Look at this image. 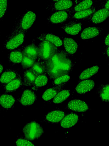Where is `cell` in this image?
Returning a JSON list of instances; mask_svg holds the SVG:
<instances>
[{
  "label": "cell",
  "instance_id": "52a82bcc",
  "mask_svg": "<svg viewBox=\"0 0 109 146\" xmlns=\"http://www.w3.org/2000/svg\"><path fill=\"white\" fill-rule=\"evenodd\" d=\"M109 10L104 8H99L94 13L82 21H89L94 24L101 23L106 20L109 17Z\"/></svg>",
  "mask_w": 109,
  "mask_h": 146
},
{
  "label": "cell",
  "instance_id": "603a6c76",
  "mask_svg": "<svg viewBox=\"0 0 109 146\" xmlns=\"http://www.w3.org/2000/svg\"><path fill=\"white\" fill-rule=\"evenodd\" d=\"M23 56L22 49L17 48L12 50L9 53V60L13 64H19L21 62Z\"/></svg>",
  "mask_w": 109,
  "mask_h": 146
},
{
  "label": "cell",
  "instance_id": "d590c367",
  "mask_svg": "<svg viewBox=\"0 0 109 146\" xmlns=\"http://www.w3.org/2000/svg\"><path fill=\"white\" fill-rule=\"evenodd\" d=\"M109 0H106L104 2L101 4L99 8H104L109 10Z\"/></svg>",
  "mask_w": 109,
  "mask_h": 146
},
{
  "label": "cell",
  "instance_id": "7c38bea8",
  "mask_svg": "<svg viewBox=\"0 0 109 146\" xmlns=\"http://www.w3.org/2000/svg\"><path fill=\"white\" fill-rule=\"evenodd\" d=\"M73 3L71 0H59L53 2L49 9L53 11L66 10L70 8Z\"/></svg>",
  "mask_w": 109,
  "mask_h": 146
},
{
  "label": "cell",
  "instance_id": "f35d334b",
  "mask_svg": "<svg viewBox=\"0 0 109 146\" xmlns=\"http://www.w3.org/2000/svg\"><path fill=\"white\" fill-rule=\"evenodd\" d=\"M3 69V66L0 64V74L2 72Z\"/></svg>",
  "mask_w": 109,
  "mask_h": 146
},
{
  "label": "cell",
  "instance_id": "83f0119b",
  "mask_svg": "<svg viewBox=\"0 0 109 146\" xmlns=\"http://www.w3.org/2000/svg\"><path fill=\"white\" fill-rule=\"evenodd\" d=\"M109 89L108 84H101L97 89V92L102 101L108 102Z\"/></svg>",
  "mask_w": 109,
  "mask_h": 146
},
{
  "label": "cell",
  "instance_id": "74e56055",
  "mask_svg": "<svg viewBox=\"0 0 109 146\" xmlns=\"http://www.w3.org/2000/svg\"><path fill=\"white\" fill-rule=\"evenodd\" d=\"M106 52L108 58L109 57V46H107L106 49Z\"/></svg>",
  "mask_w": 109,
  "mask_h": 146
},
{
  "label": "cell",
  "instance_id": "4dcf8cb0",
  "mask_svg": "<svg viewBox=\"0 0 109 146\" xmlns=\"http://www.w3.org/2000/svg\"><path fill=\"white\" fill-rule=\"evenodd\" d=\"M48 82L47 75L45 74L39 75L36 78L33 85L36 88L40 87L46 85Z\"/></svg>",
  "mask_w": 109,
  "mask_h": 146
},
{
  "label": "cell",
  "instance_id": "cb8c5ba5",
  "mask_svg": "<svg viewBox=\"0 0 109 146\" xmlns=\"http://www.w3.org/2000/svg\"><path fill=\"white\" fill-rule=\"evenodd\" d=\"M37 76L30 68L25 70L22 78L23 85L28 86L33 85Z\"/></svg>",
  "mask_w": 109,
  "mask_h": 146
},
{
  "label": "cell",
  "instance_id": "4fadbf2b",
  "mask_svg": "<svg viewBox=\"0 0 109 146\" xmlns=\"http://www.w3.org/2000/svg\"><path fill=\"white\" fill-rule=\"evenodd\" d=\"M102 30V29L99 27H88L83 29L80 36L81 39L83 40L91 39L98 36Z\"/></svg>",
  "mask_w": 109,
  "mask_h": 146
},
{
  "label": "cell",
  "instance_id": "6da1fadb",
  "mask_svg": "<svg viewBox=\"0 0 109 146\" xmlns=\"http://www.w3.org/2000/svg\"><path fill=\"white\" fill-rule=\"evenodd\" d=\"M44 62L47 75L50 79L53 80L68 75L74 66L68 54L62 50H58L50 58Z\"/></svg>",
  "mask_w": 109,
  "mask_h": 146
},
{
  "label": "cell",
  "instance_id": "30bf717a",
  "mask_svg": "<svg viewBox=\"0 0 109 146\" xmlns=\"http://www.w3.org/2000/svg\"><path fill=\"white\" fill-rule=\"evenodd\" d=\"M68 109L78 112H83L87 111L89 108L88 105L84 101L77 99L72 100L68 103L67 106Z\"/></svg>",
  "mask_w": 109,
  "mask_h": 146
},
{
  "label": "cell",
  "instance_id": "2e32d148",
  "mask_svg": "<svg viewBox=\"0 0 109 146\" xmlns=\"http://www.w3.org/2000/svg\"><path fill=\"white\" fill-rule=\"evenodd\" d=\"M79 119L78 115L75 113H70L64 117L60 123L61 126L64 128L72 127L77 122Z\"/></svg>",
  "mask_w": 109,
  "mask_h": 146
},
{
  "label": "cell",
  "instance_id": "ac0fdd59",
  "mask_svg": "<svg viewBox=\"0 0 109 146\" xmlns=\"http://www.w3.org/2000/svg\"><path fill=\"white\" fill-rule=\"evenodd\" d=\"M94 86L95 82L93 80H85L78 84L76 88V90L77 93L83 94L90 91Z\"/></svg>",
  "mask_w": 109,
  "mask_h": 146
},
{
  "label": "cell",
  "instance_id": "7402d4cb",
  "mask_svg": "<svg viewBox=\"0 0 109 146\" xmlns=\"http://www.w3.org/2000/svg\"><path fill=\"white\" fill-rule=\"evenodd\" d=\"M63 44L65 51L68 55H72L76 52L78 48V44L72 38L65 37L63 39Z\"/></svg>",
  "mask_w": 109,
  "mask_h": 146
},
{
  "label": "cell",
  "instance_id": "5bb4252c",
  "mask_svg": "<svg viewBox=\"0 0 109 146\" xmlns=\"http://www.w3.org/2000/svg\"><path fill=\"white\" fill-rule=\"evenodd\" d=\"M22 52L23 55L37 60L38 56L37 47L35 44V40H33L30 44L25 46L22 49Z\"/></svg>",
  "mask_w": 109,
  "mask_h": 146
},
{
  "label": "cell",
  "instance_id": "d6a6232c",
  "mask_svg": "<svg viewBox=\"0 0 109 146\" xmlns=\"http://www.w3.org/2000/svg\"><path fill=\"white\" fill-rule=\"evenodd\" d=\"M70 79V77L68 75H63L54 80L53 84L55 86L67 83Z\"/></svg>",
  "mask_w": 109,
  "mask_h": 146
},
{
  "label": "cell",
  "instance_id": "ab89813d",
  "mask_svg": "<svg viewBox=\"0 0 109 146\" xmlns=\"http://www.w3.org/2000/svg\"><path fill=\"white\" fill-rule=\"evenodd\" d=\"M51 0L52 1H53V2H54V1H56L59 0Z\"/></svg>",
  "mask_w": 109,
  "mask_h": 146
},
{
  "label": "cell",
  "instance_id": "4316f807",
  "mask_svg": "<svg viewBox=\"0 0 109 146\" xmlns=\"http://www.w3.org/2000/svg\"><path fill=\"white\" fill-rule=\"evenodd\" d=\"M22 85V79L20 75L5 85V89L6 92H11L16 90Z\"/></svg>",
  "mask_w": 109,
  "mask_h": 146
},
{
  "label": "cell",
  "instance_id": "f1b7e54d",
  "mask_svg": "<svg viewBox=\"0 0 109 146\" xmlns=\"http://www.w3.org/2000/svg\"><path fill=\"white\" fill-rule=\"evenodd\" d=\"M99 67L97 66H94L84 70L80 74L79 79L83 80L89 78L97 72Z\"/></svg>",
  "mask_w": 109,
  "mask_h": 146
},
{
  "label": "cell",
  "instance_id": "f546056e",
  "mask_svg": "<svg viewBox=\"0 0 109 146\" xmlns=\"http://www.w3.org/2000/svg\"><path fill=\"white\" fill-rule=\"evenodd\" d=\"M70 91L68 90H62L54 97L53 102L55 104H60L66 100L70 96Z\"/></svg>",
  "mask_w": 109,
  "mask_h": 146
},
{
  "label": "cell",
  "instance_id": "44dd1931",
  "mask_svg": "<svg viewBox=\"0 0 109 146\" xmlns=\"http://www.w3.org/2000/svg\"><path fill=\"white\" fill-rule=\"evenodd\" d=\"M65 114L63 111L54 110L48 113L45 116V119L47 121L53 123H58L64 117Z\"/></svg>",
  "mask_w": 109,
  "mask_h": 146
},
{
  "label": "cell",
  "instance_id": "836d02e7",
  "mask_svg": "<svg viewBox=\"0 0 109 146\" xmlns=\"http://www.w3.org/2000/svg\"><path fill=\"white\" fill-rule=\"evenodd\" d=\"M7 0H0V19L4 16L8 6Z\"/></svg>",
  "mask_w": 109,
  "mask_h": 146
},
{
  "label": "cell",
  "instance_id": "ba28073f",
  "mask_svg": "<svg viewBox=\"0 0 109 146\" xmlns=\"http://www.w3.org/2000/svg\"><path fill=\"white\" fill-rule=\"evenodd\" d=\"M100 0H74L72 7L70 10L73 14L75 13L87 9L94 5Z\"/></svg>",
  "mask_w": 109,
  "mask_h": 146
},
{
  "label": "cell",
  "instance_id": "ffe728a7",
  "mask_svg": "<svg viewBox=\"0 0 109 146\" xmlns=\"http://www.w3.org/2000/svg\"><path fill=\"white\" fill-rule=\"evenodd\" d=\"M20 74L17 71L13 69H8L5 71L0 77V82L6 85Z\"/></svg>",
  "mask_w": 109,
  "mask_h": 146
},
{
  "label": "cell",
  "instance_id": "3957f363",
  "mask_svg": "<svg viewBox=\"0 0 109 146\" xmlns=\"http://www.w3.org/2000/svg\"><path fill=\"white\" fill-rule=\"evenodd\" d=\"M37 47V60L45 62L49 60L58 50L57 47L47 41H41Z\"/></svg>",
  "mask_w": 109,
  "mask_h": 146
},
{
  "label": "cell",
  "instance_id": "9a60e30c",
  "mask_svg": "<svg viewBox=\"0 0 109 146\" xmlns=\"http://www.w3.org/2000/svg\"><path fill=\"white\" fill-rule=\"evenodd\" d=\"M66 83L55 85L47 90L43 95V99L44 100L47 101L54 98L60 91L63 89Z\"/></svg>",
  "mask_w": 109,
  "mask_h": 146
},
{
  "label": "cell",
  "instance_id": "8992f818",
  "mask_svg": "<svg viewBox=\"0 0 109 146\" xmlns=\"http://www.w3.org/2000/svg\"><path fill=\"white\" fill-rule=\"evenodd\" d=\"M72 14L69 9L57 11L48 17L47 20L53 24H61L69 20Z\"/></svg>",
  "mask_w": 109,
  "mask_h": 146
},
{
  "label": "cell",
  "instance_id": "d6986e66",
  "mask_svg": "<svg viewBox=\"0 0 109 146\" xmlns=\"http://www.w3.org/2000/svg\"><path fill=\"white\" fill-rule=\"evenodd\" d=\"M96 6L94 5L89 8L79 11L73 13L69 20H75L79 21L84 19L96 11Z\"/></svg>",
  "mask_w": 109,
  "mask_h": 146
},
{
  "label": "cell",
  "instance_id": "d4e9b609",
  "mask_svg": "<svg viewBox=\"0 0 109 146\" xmlns=\"http://www.w3.org/2000/svg\"><path fill=\"white\" fill-rule=\"evenodd\" d=\"M15 99L11 95L3 94L0 96V105L5 109L12 108L14 105Z\"/></svg>",
  "mask_w": 109,
  "mask_h": 146
},
{
  "label": "cell",
  "instance_id": "e0dca14e",
  "mask_svg": "<svg viewBox=\"0 0 109 146\" xmlns=\"http://www.w3.org/2000/svg\"><path fill=\"white\" fill-rule=\"evenodd\" d=\"M41 41H47L53 44L57 47L62 46L63 42L58 36L50 33H43L38 37Z\"/></svg>",
  "mask_w": 109,
  "mask_h": 146
},
{
  "label": "cell",
  "instance_id": "7a4b0ae2",
  "mask_svg": "<svg viewBox=\"0 0 109 146\" xmlns=\"http://www.w3.org/2000/svg\"><path fill=\"white\" fill-rule=\"evenodd\" d=\"M26 33L21 29L16 23L11 33L8 36L5 42V47L9 50L18 48L24 42Z\"/></svg>",
  "mask_w": 109,
  "mask_h": 146
},
{
  "label": "cell",
  "instance_id": "e575fe53",
  "mask_svg": "<svg viewBox=\"0 0 109 146\" xmlns=\"http://www.w3.org/2000/svg\"><path fill=\"white\" fill-rule=\"evenodd\" d=\"M17 146H34V145L31 142L22 139H18L16 143Z\"/></svg>",
  "mask_w": 109,
  "mask_h": 146
},
{
  "label": "cell",
  "instance_id": "8d00e7d4",
  "mask_svg": "<svg viewBox=\"0 0 109 146\" xmlns=\"http://www.w3.org/2000/svg\"><path fill=\"white\" fill-rule=\"evenodd\" d=\"M104 43L107 46H109V33L107 34L104 39Z\"/></svg>",
  "mask_w": 109,
  "mask_h": 146
},
{
  "label": "cell",
  "instance_id": "1f68e13d",
  "mask_svg": "<svg viewBox=\"0 0 109 146\" xmlns=\"http://www.w3.org/2000/svg\"><path fill=\"white\" fill-rule=\"evenodd\" d=\"M35 60L28 56L23 55L21 62L22 68L25 70L29 68L33 65Z\"/></svg>",
  "mask_w": 109,
  "mask_h": 146
},
{
  "label": "cell",
  "instance_id": "5b68a950",
  "mask_svg": "<svg viewBox=\"0 0 109 146\" xmlns=\"http://www.w3.org/2000/svg\"><path fill=\"white\" fill-rule=\"evenodd\" d=\"M36 17L33 12L28 11L20 17L16 23L21 29L26 32L34 23Z\"/></svg>",
  "mask_w": 109,
  "mask_h": 146
},
{
  "label": "cell",
  "instance_id": "9c48e42d",
  "mask_svg": "<svg viewBox=\"0 0 109 146\" xmlns=\"http://www.w3.org/2000/svg\"><path fill=\"white\" fill-rule=\"evenodd\" d=\"M82 24L79 21H70L63 25L62 28L67 34L72 35H77L81 29Z\"/></svg>",
  "mask_w": 109,
  "mask_h": 146
},
{
  "label": "cell",
  "instance_id": "8fae6325",
  "mask_svg": "<svg viewBox=\"0 0 109 146\" xmlns=\"http://www.w3.org/2000/svg\"><path fill=\"white\" fill-rule=\"evenodd\" d=\"M36 100L35 93L30 90H26L23 92L19 101L24 106H28L33 104Z\"/></svg>",
  "mask_w": 109,
  "mask_h": 146
},
{
  "label": "cell",
  "instance_id": "484cf974",
  "mask_svg": "<svg viewBox=\"0 0 109 146\" xmlns=\"http://www.w3.org/2000/svg\"><path fill=\"white\" fill-rule=\"evenodd\" d=\"M30 68L37 76L42 74L47 75L45 65L43 61L37 60H36Z\"/></svg>",
  "mask_w": 109,
  "mask_h": 146
},
{
  "label": "cell",
  "instance_id": "277c9868",
  "mask_svg": "<svg viewBox=\"0 0 109 146\" xmlns=\"http://www.w3.org/2000/svg\"><path fill=\"white\" fill-rule=\"evenodd\" d=\"M23 131L25 138L31 141L40 137L43 133L41 125L35 121L27 124L24 127Z\"/></svg>",
  "mask_w": 109,
  "mask_h": 146
}]
</instances>
